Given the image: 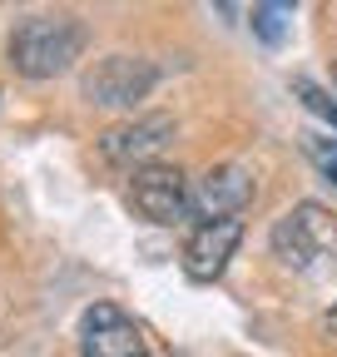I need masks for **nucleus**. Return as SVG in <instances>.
I'll return each mask as SVG.
<instances>
[{"label":"nucleus","mask_w":337,"mask_h":357,"mask_svg":"<svg viewBox=\"0 0 337 357\" xmlns=\"http://www.w3.org/2000/svg\"><path fill=\"white\" fill-rule=\"evenodd\" d=\"M308 149H313V159H318V164L327 169V178H332V184H337V144H322V139H313Z\"/></svg>","instance_id":"nucleus-11"},{"label":"nucleus","mask_w":337,"mask_h":357,"mask_svg":"<svg viewBox=\"0 0 337 357\" xmlns=\"http://www.w3.org/2000/svg\"><path fill=\"white\" fill-rule=\"evenodd\" d=\"M292 95H298V100H303V105H308L313 114H322V119H327V124L337 129V100L327 95V89H318L313 79H292Z\"/></svg>","instance_id":"nucleus-10"},{"label":"nucleus","mask_w":337,"mask_h":357,"mask_svg":"<svg viewBox=\"0 0 337 357\" xmlns=\"http://www.w3.org/2000/svg\"><path fill=\"white\" fill-rule=\"evenodd\" d=\"M84 50V25L75 15H30L10 35V65L25 79H50L65 75Z\"/></svg>","instance_id":"nucleus-1"},{"label":"nucleus","mask_w":337,"mask_h":357,"mask_svg":"<svg viewBox=\"0 0 337 357\" xmlns=\"http://www.w3.org/2000/svg\"><path fill=\"white\" fill-rule=\"evenodd\" d=\"M79 352L84 357H144V333L114 303H95L79 318Z\"/></svg>","instance_id":"nucleus-4"},{"label":"nucleus","mask_w":337,"mask_h":357,"mask_svg":"<svg viewBox=\"0 0 337 357\" xmlns=\"http://www.w3.org/2000/svg\"><path fill=\"white\" fill-rule=\"evenodd\" d=\"M327 328H332V337H337V307H332V312H327Z\"/></svg>","instance_id":"nucleus-12"},{"label":"nucleus","mask_w":337,"mask_h":357,"mask_svg":"<svg viewBox=\"0 0 337 357\" xmlns=\"http://www.w3.org/2000/svg\"><path fill=\"white\" fill-rule=\"evenodd\" d=\"M130 199H134V208H139L149 223H179V218L189 213V184H184V174L168 169V164H144V169H134Z\"/></svg>","instance_id":"nucleus-5"},{"label":"nucleus","mask_w":337,"mask_h":357,"mask_svg":"<svg viewBox=\"0 0 337 357\" xmlns=\"http://www.w3.org/2000/svg\"><path fill=\"white\" fill-rule=\"evenodd\" d=\"M168 139H174V119L168 114H144V119H130V124H114L100 139V149L114 164H134V159H149L154 149H164Z\"/></svg>","instance_id":"nucleus-8"},{"label":"nucleus","mask_w":337,"mask_h":357,"mask_svg":"<svg viewBox=\"0 0 337 357\" xmlns=\"http://www.w3.org/2000/svg\"><path fill=\"white\" fill-rule=\"evenodd\" d=\"M154 79H159V70L144 55H104L95 70H84L79 89H84V100H90V105L130 109L134 100H144L154 89Z\"/></svg>","instance_id":"nucleus-3"},{"label":"nucleus","mask_w":337,"mask_h":357,"mask_svg":"<svg viewBox=\"0 0 337 357\" xmlns=\"http://www.w3.org/2000/svg\"><path fill=\"white\" fill-rule=\"evenodd\" d=\"M288 6H253V30H258L268 45H278L283 35H288Z\"/></svg>","instance_id":"nucleus-9"},{"label":"nucleus","mask_w":337,"mask_h":357,"mask_svg":"<svg viewBox=\"0 0 337 357\" xmlns=\"http://www.w3.org/2000/svg\"><path fill=\"white\" fill-rule=\"evenodd\" d=\"M273 248L288 268L337 263V213L322 204H292L273 223Z\"/></svg>","instance_id":"nucleus-2"},{"label":"nucleus","mask_w":337,"mask_h":357,"mask_svg":"<svg viewBox=\"0 0 337 357\" xmlns=\"http://www.w3.org/2000/svg\"><path fill=\"white\" fill-rule=\"evenodd\" d=\"M253 204V174L238 169V164H219V169H208L194 194H189V213H198L203 223H214V218H233L238 208Z\"/></svg>","instance_id":"nucleus-7"},{"label":"nucleus","mask_w":337,"mask_h":357,"mask_svg":"<svg viewBox=\"0 0 337 357\" xmlns=\"http://www.w3.org/2000/svg\"><path fill=\"white\" fill-rule=\"evenodd\" d=\"M238 238H243V218L198 223V229L189 234V243H184V273H189L194 283H214V278H224V268H228Z\"/></svg>","instance_id":"nucleus-6"}]
</instances>
